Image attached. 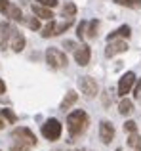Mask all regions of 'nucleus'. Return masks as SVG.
<instances>
[{"mask_svg":"<svg viewBox=\"0 0 141 151\" xmlns=\"http://www.w3.org/2000/svg\"><path fill=\"white\" fill-rule=\"evenodd\" d=\"M88 128V115L82 109H76L67 115V130L70 136H80Z\"/></svg>","mask_w":141,"mask_h":151,"instance_id":"obj_1","label":"nucleus"},{"mask_svg":"<svg viewBox=\"0 0 141 151\" xmlns=\"http://www.w3.org/2000/svg\"><path fill=\"white\" fill-rule=\"evenodd\" d=\"M61 132H63V126H61V122L57 121V119H48V121L42 124V136L46 138V140L50 142H56L61 138Z\"/></svg>","mask_w":141,"mask_h":151,"instance_id":"obj_2","label":"nucleus"},{"mask_svg":"<svg viewBox=\"0 0 141 151\" xmlns=\"http://www.w3.org/2000/svg\"><path fill=\"white\" fill-rule=\"evenodd\" d=\"M46 63L52 69H63V67H67V55L59 48H48L46 50Z\"/></svg>","mask_w":141,"mask_h":151,"instance_id":"obj_3","label":"nucleus"},{"mask_svg":"<svg viewBox=\"0 0 141 151\" xmlns=\"http://www.w3.org/2000/svg\"><path fill=\"white\" fill-rule=\"evenodd\" d=\"M78 88L84 94L86 100H93L97 96V92H99V86H97L95 78H92V77H80L78 78Z\"/></svg>","mask_w":141,"mask_h":151,"instance_id":"obj_4","label":"nucleus"},{"mask_svg":"<svg viewBox=\"0 0 141 151\" xmlns=\"http://www.w3.org/2000/svg\"><path fill=\"white\" fill-rule=\"evenodd\" d=\"M135 82H137L135 73H134V71H126V73L120 77V81H118V96L126 98V94H130L132 90H134Z\"/></svg>","mask_w":141,"mask_h":151,"instance_id":"obj_5","label":"nucleus"},{"mask_svg":"<svg viewBox=\"0 0 141 151\" xmlns=\"http://www.w3.org/2000/svg\"><path fill=\"white\" fill-rule=\"evenodd\" d=\"M15 33H17V31H15V27L11 25V23L2 21V25H0V50H6L8 46H10V42H11V38H14Z\"/></svg>","mask_w":141,"mask_h":151,"instance_id":"obj_6","label":"nucleus"},{"mask_svg":"<svg viewBox=\"0 0 141 151\" xmlns=\"http://www.w3.org/2000/svg\"><path fill=\"white\" fill-rule=\"evenodd\" d=\"M124 52H128V42L122 40V38H115V40H109L105 55H107V58H115V55L124 54Z\"/></svg>","mask_w":141,"mask_h":151,"instance_id":"obj_7","label":"nucleus"},{"mask_svg":"<svg viewBox=\"0 0 141 151\" xmlns=\"http://www.w3.org/2000/svg\"><path fill=\"white\" fill-rule=\"evenodd\" d=\"M99 138L105 145H109L115 140V126H113L111 121H101L99 122Z\"/></svg>","mask_w":141,"mask_h":151,"instance_id":"obj_8","label":"nucleus"},{"mask_svg":"<svg viewBox=\"0 0 141 151\" xmlns=\"http://www.w3.org/2000/svg\"><path fill=\"white\" fill-rule=\"evenodd\" d=\"M90 58H92V48L88 44H80L76 50H74V61L80 67H86L90 63Z\"/></svg>","mask_w":141,"mask_h":151,"instance_id":"obj_9","label":"nucleus"},{"mask_svg":"<svg viewBox=\"0 0 141 151\" xmlns=\"http://www.w3.org/2000/svg\"><path fill=\"white\" fill-rule=\"evenodd\" d=\"M11 138H19V140H25V142H29L31 145H36V136H34V134L31 132L29 128H25V126H19V128H14V130H11Z\"/></svg>","mask_w":141,"mask_h":151,"instance_id":"obj_10","label":"nucleus"},{"mask_svg":"<svg viewBox=\"0 0 141 151\" xmlns=\"http://www.w3.org/2000/svg\"><path fill=\"white\" fill-rule=\"evenodd\" d=\"M33 14L36 15V17H40V19H48V21L53 19L52 8H46V6H42V4H33Z\"/></svg>","mask_w":141,"mask_h":151,"instance_id":"obj_11","label":"nucleus"},{"mask_svg":"<svg viewBox=\"0 0 141 151\" xmlns=\"http://www.w3.org/2000/svg\"><path fill=\"white\" fill-rule=\"evenodd\" d=\"M76 100H78V94L74 92V90H70V92H67L65 94V100L61 101V105H59V109L61 111H69L70 107L76 103Z\"/></svg>","mask_w":141,"mask_h":151,"instance_id":"obj_12","label":"nucleus"},{"mask_svg":"<svg viewBox=\"0 0 141 151\" xmlns=\"http://www.w3.org/2000/svg\"><path fill=\"white\" fill-rule=\"evenodd\" d=\"M6 15L11 19V21H19V23H23V12H21V8L17 6V4H10V8H8V12H6Z\"/></svg>","mask_w":141,"mask_h":151,"instance_id":"obj_13","label":"nucleus"},{"mask_svg":"<svg viewBox=\"0 0 141 151\" xmlns=\"http://www.w3.org/2000/svg\"><path fill=\"white\" fill-rule=\"evenodd\" d=\"M130 35H132L130 25H122V27H118V29H116L115 33L109 35L107 40H115V38H130Z\"/></svg>","mask_w":141,"mask_h":151,"instance_id":"obj_14","label":"nucleus"},{"mask_svg":"<svg viewBox=\"0 0 141 151\" xmlns=\"http://www.w3.org/2000/svg\"><path fill=\"white\" fill-rule=\"evenodd\" d=\"M10 48L14 52H23V48H25V37L21 33H15L11 42H10Z\"/></svg>","mask_w":141,"mask_h":151,"instance_id":"obj_15","label":"nucleus"},{"mask_svg":"<svg viewBox=\"0 0 141 151\" xmlns=\"http://www.w3.org/2000/svg\"><path fill=\"white\" fill-rule=\"evenodd\" d=\"M33 145L25 140H19V138H11V151H31Z\"/></svg>","mask_w":141,"mask_h":151,"instance_id":"obj_16","label":"nucleus"},{"mask_svg":"<svg viewBox=\"0 0 141 151\" xmlns=\"http://www.w3.org/2000/svg\"><path fill=\"white\" fill-rule=\"evenodd\" d=\"M132 111H134V101L128 100V98H122L118 103V113L120 115H130Z\"/></svg>","mask_w":141,"mask_h":151,"instance_id":"obj_17","label":"nucleus"},{"mask_svg":"<svg viewBox=\"0 0 141 151\" xmlns=\"http://www.w3.org/2000/svg\"><path fill=\"white\" fill-rule=\"evenodd\" d=\"M61 14H63V17L73 19L74 15H76V6H74L73 2H65V6L61 8Z\"/></svg>","mask_w":141,"mask_h":151,"instance_id":"obj_18","label":"nucleus"},{"mask_svg":"<svg viewBox=\"0 0 141 151\" xmlns=\"http://www.w3.org/2000/svg\"><path fill=\"white\" fill-rule=\"evenodd\" d=\"M56 31H57V23L52 19V21H48V25H46L44 29H42V37H44V38L56 37Z\"/></svg>","mask_w":141,"mask_h":151,"instance_id":"obj_19","label":"nucleus"},{"mask_svg":"<svg viewBox=\"0 0 141 151\" xmlns=\"http://www.w3.org/2000/svg\"><path fill=\"white\" fill-rule=\"evenodd\" d=\"M97 27H99V21H97V19H92V21L88 23L86 37H88V38H95V37H97Z\"/></svg>","mask_w":141,"mask_h":151,"instance_id":"obj_20","label":"nucleus"},{"mask_svg":"<svg viewBox=\"0 0 141 151\" xmlns=\"http://www.w3.org/2000/svg\"><path fill=\"white\" fill-rule=\"evenodd\" d=\"M128 145H130V147H134L135 151H141V138L137 136V132L130 134V138H128Z\"/></svg>","mask_w":141,"mask_h":151,"instance_id":"obj_21","label":"nucleus"},{"mask_svg":"<svg viewBox=\"0 0 141 151\" xmlns=\"http://www.w3.org/2000/svg\"><path fill=\"white\" fill-rule=\"evenodd\" d=\"M40 17H36V15H33V17H25L23 19V23H25L29 29H33V31H38L40 29V21H38Z\"/></svg>","mask_w":141,"mask_h":151,"instance_id":"obj_22","label":"nucleus"},{"mask_svg":"<svg viewBox=\"0 0 141 151\" xmlns=\"http://www.w3.org/2000/svg\"><path fill=\"white\" fill-rule=\"evenodd\" d=\"M115 2L126 8H141V0H115Z\"/></svg>","mask_w":141,"mask_h":151,"instance_id":"obj_23","label":"nucleus"},{"mask_svg":"<svg viewBox=\"0 0 141 151\" xmlns=\"http://www.w3.org/2000/svg\"><path fill=\"white\" fill-rule=\"evenodd\" d=\"M0 113H2V117L6 119V121L10 122V124H14V122L17 121V117H15V115H14V111H11V109H2V111H0Z\"/></svg>","mask_w":141,"mask_h":151,"instance_id":"obj_24","label":"nucleus"},{"mask_svg":"<svg viewBox=\"0 0 141 151\" xmlns=\"http://www.w3.org/2000/svg\"><path fill=\"white\" fill-rule=\"evenodd\" d=\"M86 31H88V21H80V23H78V27H76L78 38H84L86 37Z\"/></svg>","mask_w":141,"mask_h":151,"instance_id":"obj_25","label":"nucleus"},{"mask_svg":"<svg viewBox=\"0 0 141 151\" xmlns=\"http://www.w3.org/2000/svg\"><path fill=\"white\" fill-rule=\"evenodd\" d=\"M124 130H126L128 134L137 132V122H134V121H126V122H124Z\"/></svg>","mask_w":141,"mask_h":151,"instance_id":"obj_26","label":"nucleus"},{"mask_svg":"<svg viewBox=\"0 0 141 151\" xmlns=\"http://www.w3.org/2000/svg\"><path fill=\"white\" fill-rule=\"evenodd\" d=\"M34 2H38V4H42V6H46V8H56L57 4V0H34Z\"/></svg>","mask_w":141,"mask_h":151,"instance_id":"obj_27","label":"nucleus"},{"mask_svg":"<svg viewBox=\"0 0 141 151\" xmlns=\"http://www.w3.org/2000/svg\"><path fill=\"white\" fill-rule=\"evenodd\" d=\"M132 94H134L135 100L141 96V81H139V78H137V82H135V86H134V90H132Z\"/></svg>","mask_w":141,"mask_h":151,"instance_id":"obj_28","label":"nucleus"},{"mask_svg":"<svg viewBox=\"0 0 141 151\" xmlns=\"http://www.w3.org/2000/svg\"><path fill=\"white\" fill-rule=\"evenodd\" d=\"M10 0H0V14H4L6 15V12H8V8H10Z\"/></svg>","mask_w":141,"mask_h":151,"instance_id":"obj_29","label":"nucleus"},{"mask_svg":"<svg viewBox=\"0 0 141 151\" xmlns=\"http://www.w3.org/2000/svg\"><path fill=\"white\" fill-rule=\"evenodd\" d=\"M65 46H67V50H76V48H78V46L74 44L73 40H65Z\"/></svg>","mask_w":141,"mask_h":151,"instance_id":"obj_30","label":"nucleus"},{"mask_svg":"<svg viewBox=\"0 0 141 151\" xmlns=\"http://www.w3.org/2000/svg\"><path fill=\"white\" fill-rule=\"evenodd\" d=\"M4 92H6V82L0 78V94H4Z\"/></svg>","mask_w":141,"mask_h":151,"instance_id":"obj_31","label":"nucleus"},{"mask_svg":"<svg viewBox=\"0 0 141 151\" xmlns=\"http://www.w3.org/2000/svg\"><path fill=\"white\" fill-rule=\"evenodd\" d=\"M4 126H6V119H4V117H2V113H0V130H2Z\"/></svg>","mask_w":141,"mask_h":151,"instance_id":"obj_32","label":"nucleus"},{"mask_svg":"<svg viewBox=\"0 0 141 151\" xmlns=\"http://www.w3.org/2000/svg\"><path fill=\"white\" fill-rule=\"evenodd\" d=\"M116 151H122V149H120V147H118V149H116Z\"/></svg>","mask_w":141,"mask_h":151,"instance_id":"obj_33","label":"nucleus"},{"mask_svg":"<svg viewBox=\"0 0 141 151\" xmlns=\"http://www.w3.org/2000/svg\"><path fill=\"white\" fill-rule=\"evenodd\" d=\"M78 151H82V149H78Z\"/></svg>","mask_w":141,"mask_h":151,"instance_id":"obj_34","label":"nucleus"}]
</instances>
